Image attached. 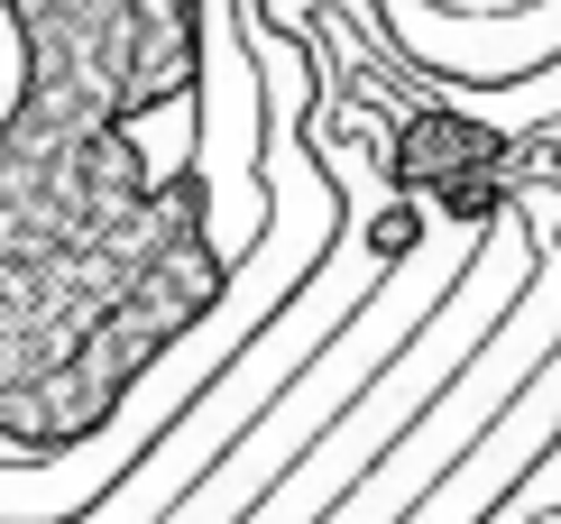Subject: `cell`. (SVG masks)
Wrapping results in <instances>:
<instances>
[{"instance_id": "1", "label": "cell", "mask_w": 561, "mask_h": 524, "mask_svg": "<svg viewBox=\"0 0 561 524\" xmlns=\"http://www.w3.org/2000/svg\"><path fill=\"white\" fill-rule=\"evenodd\" d=\"M0 451L56 460L129 405L221 304L213 184L148 157L157 111L203 92L213 0H0Z\"/></svg>"}, {"instance_id": "2", "label": "cell", "mask_w": 561, "mask_h": 524, "mask_svg": "<svg viewBox=\"0 0 561 524\" xmlns=\"http://www.w3.org/2000/svg\"><path fill=\"white\" fill-rule=\"evenodd\" d=\"M479 240H488V230L414 240L405 258H396V276H387L378 295H368L359 314H350V322L332 331V341H322L313 360H304V368L286 377V396H276L267 414L249 423V433L230 442L221 460L203 469V479L184 488V497H175V506L157 515V524H240V515H249V506H259V497H267V488H276V479H286V469L304 460V451H313V442H322V433H332V423L350 414V405H359V387H368V377H378V368L396 360V350H405L414 331H424V314H433L442 295H451V276L479 258Z\"/></svg>"}, {"instance_id": "3", "label": "cell", "mask_w": 561, "mask_h": 524, "mask_svg": "<svg viewBox=\"0 0 561 524\" xmlns=\"http://www.w3.org/2000/svg\"><path fill=\"white\" fill-rule=\"evenodd\" d=\"M534 258H543V249L525 240V212L506 203L497 221H488L479 258L460 267V285L433 304V322L414 331V341L396 350V360H387L378 377H368V387H359V405H350V414H341V423H332V433H322L313 451H304V460H295L286 479H276V488L259 497V506L240 515V524H322V515H332L341 497L359 488L368 469H378V451H387L396 433H405V423L424 414V405H433L442 387H451L460 368L479 360V341H488V331L516 314V295L534 285Z\"/></svg>"}, {"instance_id": "4", "label": "cell", "mask_w": 561, "mask_h": 524, "mask_svg": "<svg viewBox=\"0 0 561 524\" xmlns=\"http://www.w3.org/2000/svg\"><path fill=\"white\" fill-rule=\"evenodd\" d=\"M552 350H561V249H543V258H534V285L516 295V314L488 331V341H479V360L460 368L451 387H442L424 414H414L405 433L378 451V469H368V479L350 488L322 524H405V515L442 488V469H451L460 451H470L488 423H497L506 405H516V387L552 360Z\"/></svg>"}, {"instance_id": "5", "label": "cell", "mask_w": 561, "mask_h": 524, "mask_svg": "<svg viewBox=\"0 0 561 524\" xmlns=\"http://www.w3.org/2000/svg\"><path fill=\"white\" fill-rule=\"evenodd\" d=\"M552 442H561V350H552V360H543V368H534L525 387H516V405H506V414L488 423V433H479L470 451H460L451 469H442V488H433V497H424V506H414L405 524H479V515L497 506V497L516 488L534 460H543Z\"/></svg>"}, {"instance_id": "6", "label": "cell", "mask_w": 561, "mask_h": 524, "mask_svg": "<svg viewBox=\"0 0 561 524\" xmlns=\"http://www.w3.org/2000/svg\"><path fill=\"white\" fill-rule=\"evenodd\" d=\"M552 515H561V442H552L543 460H534V469H525V479L506 488L479 524H552Z\"/></svg>"}, {"instance_id": "7", "label": "cell", "mask_w": 561, "mask_h": 524, "mask_svg": "<svg viewBox=\"0 0 561 524\" xmlns=\"http://www.w3.org/2000/svg\"><path fill=\"white\" fill-rule=\"evenodd\" d=\"M552 524H561V515H552Z\"/></svg>"}]
</instances>
